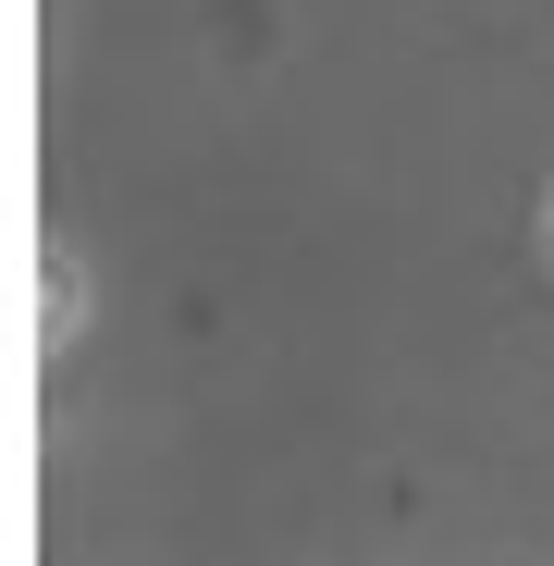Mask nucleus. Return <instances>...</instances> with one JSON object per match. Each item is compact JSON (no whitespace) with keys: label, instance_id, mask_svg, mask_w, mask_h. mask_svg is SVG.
I'll list each match as a JSON object with an SVG mask.
<instances>
[{"label":"nucleus","instance_id":"nucleus-1","mask_svg":"<svg viewBox=\"0 0 554 566\" xmlns=\"http://www.w3.org/2000/svg\"><path fill=\"white\" fill-rule=\"evenodd\" d=\"M542 259H554V198H542Z\"/></svg>","mask_w":554,"mask_h":566}]
</instances>
